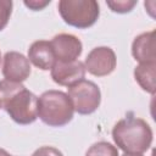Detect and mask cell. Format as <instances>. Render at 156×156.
Listing matches in <instances>:
<instances>
[{
    "mask_svg": "<svg viewBox=\"0 0 156 156\" xmlns=\"http://www.w3.org/2000/svg\"><path fill=\"white\" fill-rule=\"evenodd\" d=\"M155 68L156 62L139 63L134 68V78L143 90L146 93H155Z\"/></svg>",
    "mask_w": 156,
    "mask_h": 156,
    "instance_id": "12",
    "label": "cell"
},
{
    "mask_svg": "<svg viewBox=\"0 0 156 156\" xmlns=\"http://www.w3.org/2000/svg\"><path fill=\"white\" fill-rule=\"evenodd\" d=\"M57 9L65 23L79 29L91 27L100 16V7L95 0H61Z\"/></svg>",
    "mask_w": 156,
    "mask_h": 156,
    "instance_id": "4",
    "label": "cell"
},
{
    "mask_svg": "<svg viewBox=\"0 0 156 156\" xmlns=\"http://www.w3.org/2000/svg\"><path fill=\"white\" fill-rule=\"evenodd\" d=\"M117 65L115 51L108 46L94 48L84 61L85 71L95 77H104L111 74Z\"/></svg>",
    "mask_w": 156,
    "mask_h": 156,
    "instance_id": "6",
    "label": "cell"
},
{
    "mask_svg": "<svg viewBox=\"0 0 156 156\" xmlns=\"http://www.w3.org/2000/svg\"><path fill=\"white\" fill-rule=\"evenodd\" d=\"M12 6L13 4L11 0H0V32L9 23L12 13Z\"/></svg>",
    "mask_w": 156,
    "mask_h": 156,
    "instance_id": "15",
    "label": "cell"
},
{
    "mask_svg": "<svg viewBox=\"0 0 156 156\" xmlns=\"http://www.w3.org/2000/svg\"><path fill=\"white\" fill-rule=\"evenodd\" d=\"M138 4L135 0H118V1H106V5L117 13H127L130 12L134 6Z\"/></svg>",
    "mask_w": 156,
    "mask_h": 156,
    "instance_id": "14",
    "label": "cell"
},
{
    "mask_svg": "<svg viewBox=\"0 0 156 156\" xmlns=\"http://www.w3.org/2000/svg\"><path fill=\"white\" fill-rule=\"evenodd\" d=\"M50 71H51V78L56 84L68 88L83 80L87 72L84 63L80 62L79 60L69 61V62L56 61Z\"/></svg>",
    "mask_w": 156,
    "mask_h": 156,
    "instance_id": "8",
    "label": "cell"
},
{
    "mask_svg": "<svg viewBox=\"0 0 156 156\" xmlns=\"http://www.w3.org/2000/svg\"><path fill=\"white\" fill-rule=\"evenodd\" d=\"M122 156H143V154H123Z\"/></svg>",
    "mask_w": 156,
    "mask_h": 156,
    "instance_id": "19",
    "label": "cell"
},
{
    "mask_svg": "<svg viewBox=\"0 0 156 156\" xmlns=\"http://www.w3.org/2000/svg\"><path fill=\"white\" fill-rule=\"evenodd\" d=\"M50 43L56 61H62V62L76 61L78 60V57L83 51L82 41L73 34H68V33L56 34Z\"/></svg>",
    "mask_w": 156,
    "mask_h": 156,
    "instance_id": "9",
    "label": "cell"
},
{
    "mask_svg": "<svg viewBox=\"0 0 156 156\" xmlns=\"http://www.w3.org/2000/svg\"><path fill=\"white\" fill-rule=\"evenodd\" d=\"M112 138L126 154H144L152 144V129L144 119L128 116L115 124Z\"/></svg>",
    "mask_w": 156,
    "mask_h": 156,
    "instance_id": "2",
    "label": "cell"
},
{
    "mask_svg": "<svg viewBox=\"0 0 156 156\" xmlns=\"http://www.w3.org/2000/svg\"><path fill=\"white\" fill-rule=\"evenodd\" d=\"M132 55L140 63L156 62L155 55V30L139 34L132 44Z\"/></svg>",
    "mask_w": 156,
    "mask_h": 156,
    "instance_id": "11",
    "label": "cell"
},
{
    "mask_svg": "<svg viewBox=\"0 0 156 156\" xmlns=\"http://www.w3.org/2000/svg\"><path fill=\"white\" fill-rule=\"evenodd\" d=\"M68 98L79 115L94 113L101 102L100 88L91 80L83 79L68 88Z\"/></svg>",
    "mask_w": 156,
    "mask_h": 156,
    "instance_id": "5",
    "label": "cell"
},
{
    "mask_svg": "<svg viewBox=\"0 0 156 156\" xmlns=\"http://www.w3.org/2000/svg\"><path fill=\"white\" fill-rule=\"evenodd\" d=\"M85 156H119V155L117 147L113 146L112 144L107 141H98L88 149Z\"/></svg>",
    "mask_w": 156,
    "mask_h": 156,
    "instance_id": "13",
    "label": "cell"
},
{
    "mask_svg": "<svg viewBox=\"0 0 156 156\" xmlns=\"http://www.w3.org/2000/svg\"><path fill=\"white\" fill-rule=\"evenodd\" d=\"M0 156H11L6 150H4V149H0Z\"/></svg>",
    "mask_w": 156,
    "mask_h": 156,
    "instance_id": "18",
    "label": "cell"
},
{
    "mask_svg": "<svg viewBox=\"0 0 156 156\" xmlns=\"http://www.w3.org/2000/svg\"><path fill=\"white\" fill-rule=\"evenodd\" d=\"M32 156H63V154L52 146H41L39 149H37Z\"/></svg>",
    "mask_w": 156,
    "mask_h": 156,
    "instance_id": "16",
    "label": "cell"
},
{
    "mask_svg": "<svg viewBox=\"0 0 156 156\" xmlns=\"http://www.w3.org/2000/svg\"><path fill=\"white\" fill-rule=\"evenodd\" d=\"M0 108H1V102H0Z\"/></svg>",
    "mask_w": 156,
    "mask_h": 156,
    "instance_id": "21",
    "label": "cell"
},
{
    "mask_svg": "<svg viewBox=\"0 0 156 156\" xmlns=\"http://www.w3.org/2000/svg\"><path fill=\"white\" fill-rule=\"evenodd\" d=\"M1 107L17 124L27 126L38 118V96L22 83L0 80Z\"/></svg>",
    "mask_w": 156,
    "mask_h": 156,
    "instance_id": "1",
    "label": "cell"
},
{
    "mask_svg": "<svg viewBox=\"0 0 156 156\" xmlns=\"http://www.w3.org/2000/svg\"><path fill=\"white\" fill-rule=\"evenodd\" d=\"M50 2H51L50 0H45V1H41V0H29V1H27L26 0L23 4L33 11H39V10H43L44 7H46Z\"/></svg>",
    "mask_w": 156,
    "mask_h": 156,
    "instance_id": "17",
    "label": "cell"
},
{
    "mask_svg": "<svg viewBox=\"0 0 156 156\" xmlns=\"http://www.w3.org/2000/svg\"><path fill=\"white\" fill-rule=\"evenodd\" d=\"M2 76L6 80L22 83L30 74L28 57L17 51H7L2 58Z\"/></svg>",
    "mask_w": 156,
    "mask_h": 156,
    "instance_id": "7",
    "label": "cell"
},
{
    "mask_svg": "<svg viewBox=\"0 0 156 156\" xmlns=\"http://www.w3.org/2000/svg\"><path fill=\"white\" fill-rule=\"evenodd\" d=\"M73 105L63 91L48 90L38 98V117L50 127L68 124L73 118Z\"/></svg>",
    "mask_w": 156,
    "mask_h": 156,
    "instance_id": "3",
    "label": "cell"
},
{
    "mask_svg": "<svg viewBox=\"0 0 156 156\" xmlns=\"http://www.w3.org/2000/svg\"><path fill=\"white\" fill-rule=\"evenodd\" d=\"M28 60L35 67L49 71L52 68L56 62V57L51 46V43L48 40H37L28 49Z\"/></svg>",
    "mask_w": 156,
    "mask_h": 156,
    "instance_id": "10",
    "label": "cell"
},
{
    "mask_svg": "<svg viewBox=\"0 0 156 156\" xmlns=\"http://www.w3.org/2000/svg\"><path fill=\"white\" fill-rule=\"evenodd\" d=\"M0 62H1V54H0Z\"/></svg>",
    "mask_w": 156,
    "mask_h": 156,
    "instance_id": "20",
    "label": "cell"
}]
</instances>
